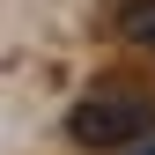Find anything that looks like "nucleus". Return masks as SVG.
I'll return each mask as SVG.
<instances>
[{
	"label": "nucleus",
	"instance_id": "f257e3e1",
	"mask_svg": "<svg viewBox=\"0 0 155 155\" xmlns=\"http://www.w3.org/2000/svg\"><path fill=\"white\" fill-rule=\"evenodd\" d=\"M148 126H155V104L133 96V89H96V96H81V104L67 111V133L81 148H126V140H140Z\"/></svg>",
	"mask_w": 155,
	"mask_h": 155
},
{
	"label": "nucleus",
	"instance_id": "f03ea898",
	"mask_svg": "<svg viewBox=\"0 0 155 155\" xmlns=\"http://www.w3.org/2000/svg\"><path fill=\"white\" fill-rule=\"evenodd\" d=\"M118 37L133 52H155V0H118Z\"/></svg>",
	"mask_w": 155,
	"mask_h": 155
},
{
	"label": "nucleus",
	"instance_id": "7ed1b4c3",
	"mask_svg": "<svg viewBox=\"0 0 155 155\" xmlns=\"http://www.w3.org/2000/svg\"><path fill=\"white\" fill-rule=\"evenodd\" d=\"M140 155H155V148H140Z\"/></svg>",
	"mask_w": 155,
	"mask_h": 155
}]
</instances>
